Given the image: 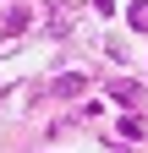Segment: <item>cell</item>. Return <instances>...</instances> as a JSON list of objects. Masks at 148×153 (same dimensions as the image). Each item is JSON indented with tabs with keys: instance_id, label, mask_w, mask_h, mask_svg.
<instances>
[{
	"instance_id": "cell-1",
	"label": "cell",
	"mask_w": 148,
	"mask_h": 153,
	"mask_svg": "<svg viewBox=\"0 0 148 153\" xmlns=\"http://www.w3.org/2000/svg\"><path fill=\"white\" fill-rule=\"evenodd\" d=\"M110 99H115V104H143V82H132V76H115V82H110Z\"/></svg>"
},
{
	"instance_id": "cell-2",
	"label": "cell",
	"mask_w": 148,
	"mask_h": 153,
	"mask_svg": "<svg viewBox=\"0 0 148 153\" xmlns=\"http://www.w3.org/2000/svg\"><path fill=\"white\" fill-rule=\"evenodd\" d=\"M82 88H88V82H82L77 71H66V76H55V82H49V93H55V99H77Z\"/></svg>"
},
{
	"instance_id": "cell-3",
	"label": "cell",
	"mask_w": 148,
	"mask_h": 153,
	"mask_svg": "<svg viewBox=\"0 0 148 153\" xmlns=\"http://www.w3.org/2000/svg\"><path fill=\"white\" fill-rule=\"evenodd\" d=\"M28 22H33V16H28L22 6H16V11H6V22H0V33H11V38H16V33H28Z\"/></svg>"
},
{
	"instance_id": "cell-4",
	"label": "cell",
	"mask_w": 148,
	"mask_h": 153,
	"mask_svg": "<svg viewBox=\"0 0 148 153\" xmlns=\"http://www.w3.org/2000/svg\"><path fill=\"white\" fill-rule=\"evenodd\" d=\"M126 27L148 33V0H132V6H126Z\"/></svg>"
},
{
	"instance_id": "cell-5",
	"label": "cell",
	"mask_w": 148,
	"mask_h": 153,
	"mask_svg": "<svg viewBox=\"0 0 148 153\" xmlns=\"http://www.w3.org/2000/svg\"><path fill=\"white\" fill-rule=\"evenodd\" d=\"M143 131H148V126L137 120V115H126V120H121V137H143Z\"/></svg>"
}]
</instances>
